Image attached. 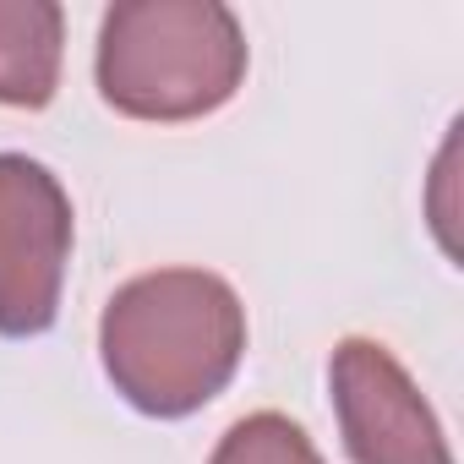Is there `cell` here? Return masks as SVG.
<instances>
[{
  "instance_id": "3",
  "label": "cell",
  "mask_w": 464,
  "mask_h": 464,
  "mask_svg": "<svg viewBox=\"0 0 464 464\" xmlns=\"http://www.w3.org/2000/svg\"><path fill=\"white\" fill-rule=\"evenodd\" d=\"M72 257V202L61 180L23 153H0V334H44L61 312Z\"/></svg>"
},
{
  "instance_id": "6",
  "label": "cell",
  "mask_w": 464,
  "mask_h": 464,
  "mask_svg": "<svg viewBox=\"0 0 464 464\" xmlns=\"http://www.w3.org/2000/svg\"><path fill=\"white\" fill-rule=\"evenodd\" d=\"M213 464H323V453L290 415L263 410L224 431V442L213 448Z\"/></svg>"
},
{
  "instance_id": "1",
  "label": "cell",
  "mask_w": 464,
  "mask_h": 464,
  "mask_svg": "<svg viewBox=\"0 0 464 464\" xmlns=\"http://www.w3.org/2000/svg\"><path fill=\"white\" fill-rule=\"evenodd\" d=\"M246 312L218 274L159 268L115 290L99 323L110 382L142 415L175 420L202 410L241 366Z\"/></svg>"
},
{
  "instance_id": "4",
  "label": "cell",
  "mask_w": 464,
  "mask_h": 464,
  "mask_svg": "<svg viewBox=\"0 0 464 464\" xmlns=\"http://www.w3.org/2000/svg\"><path fill=\"white\" fill-rule=\"evenodd\" d=\"M334 410L355 464H453L442 426L410 372L377 339H344L328 366Z\"/></svg>"
},
{
  "instance_id": "2",
  "label": "cell",
  "mask_w": 464,
  "mask_h": 464,
  "mask_svg": "<svg viewBox=\"0 0 464 464\" xmlns=\"http://www.w3.org/2000/svg\"><path fill=\"white\" fill-rule=\"evenodd\" d=\"M246 77V34L218 0H121L99 28V93L131 121H197Z\"/></svg>"
},
{
  "instance_id": "5",
  "label": "cell",
  "mask_w": 464,
  "mask_h": 464,
  "mask_svg": "<svg viewBox=\"0 0 464 464\" xmlns=\"http://www.w3.org/2000/svg\"><path fill=\"white\" fill-rule=\"evenodd\" d=\"M61 28L55 0H0V104L44 110L61 82Z\"/></svg>"
}]
</instances>
